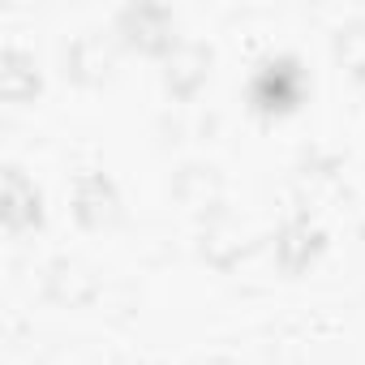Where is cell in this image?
Here are the masks:
<instances>
[{
	"instance_id": "obj_2",
	"label": "cell",
	"mask_w": 365,
	"mask_h": 365,
	"mask_svg": "<svg viewBox=\"0 0 365 365\" xmlns=\"http://www.w3.org/2000/svg\"><path fill=\"white\" fill-rule=\"evenodd\" d=\"M0 215H5V228L18 237V232H31L43 224V194L39 185L22 172V168H9L5 172V190H0Z\"/></svg>"
},
{
	"instance_id": "obj_4",
	"label": "cell",
	"mask_w": 365,
	"mask_h": 365,
	"mask_svg": "<svg viewBox=\"0 0 365 365\" xmlns=\"http://www.w3.org/2000/svg\"><path fill=\"white\" fill-rule=\"evenodd\" d=\"M322 250V232L309 228V224H292L284 228V237L275 241V258L284 262V271H305Z\"/></svg>"
},
{
	"instance_id": "obj_1",
	"label": "cell",
	"mask_w": 365,
	"mask_h": 365,
	"mask_svg": "<svg viewBox=\"0 0 365 365\" xmlns=\"http://www.w3.org/2000/svg\"><path fill=\"white\" fill-rule=\"evenodd\" d=\"M305 95V73L292 56H271L267 65H258L254 82H250V99L258 112L267 116H279V112H292Z\"/></svg>"
},
{
	"instance_id": "obj_3",
	"label": "cell",
	"mask_w": 365,
	"mask_h": 365,
	"mask_svg": "<svg viewBox=\"0 0 365 365\" xmlns=\"http://www.w3.org/2000/svg\"><path fill=\"white\" fill-rule=\"evenodd\" d=\"M120 211V194L112 185L108 172H82L78 185H73V215L82 228H103L112 224Z\"/></svg>"
}]
</instances>
